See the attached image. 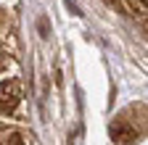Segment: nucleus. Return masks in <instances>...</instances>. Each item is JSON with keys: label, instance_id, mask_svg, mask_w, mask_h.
I'll use <instances>...</instances> for the list:
<instances>
[{"label": "nucleus", "instance_id": "20e7f679", "mask_svg": "<svg viewBox=\"0 0 148 145\" xmlns=\"http://www.w3.org/2000/svg\"><path fill=\"white\" fill-rule=\"evenodd\" d=\"M0 145H24V140L21 137H18V135H8L3 142H0Z\"/></svg>", "mask_w": 148, "mask_h": 145}, {"label": "nucleus", "instance_id": "7ed1b4c3", "mask_svg": "<svg viewBox=\"0 0 148 145\" xmlns=\"http://www.w3.org/2000/svg\"><path fill=\"white\" fill-rule=\"evenodd\" d=\"M132 3V8L138 11V13H145L148 16V0H130Z\"/></svg>", "mask_w": 148, "mask_h": 145}, {"label": "nucleus", "instance_id": "f03ea898", "mask_svg": "<svg viewBox=\"0 0 148 145\" xmlns=\"http://www.w3.org/2000/svg\"><path fill=\"white\" fill-rule=\"evenodd\" d=\"M111 137H114L116 145H132L135 137H138V129L135 127H127L124 119H116L114 124H111Z\"/></svg>", "mask_w": 148, "mask_h": 145}, {"label": "nucleus", "instance_id": "f257e3e1", "mask_svg": "<svg viewBox=\"0 0 148 145\" xmlns=\"http://www.w3.org/2000/svg\"><path fill=\"white\" fill-rule=\"evenodd\" d=\"M21 100V82L18 79H3L0 82V111L11 114Z\"/></svg>", "mask_w": 148, "mask_h": 145}]
</instances>
